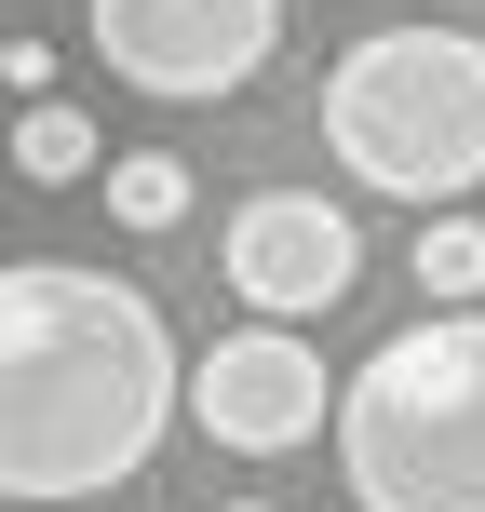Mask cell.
<instances>
[{"mask_svg":"<svg viewBox=\"0 0 485 512\" xmlns=\"http://www.w3.org/2000/svg\"><path fill=\"white\" fill-rule=\"evenodd\" d=\"M189 405V351L149 283H108L81 256L0 270V499H108L149 472Z\"/></svg>","mask_w":485,"mask_h":512,"instance_id":"cell-1","label":"cell"},{"mask_svg":"<svg viewBox=\"0 0 485 512\" xmlns=\"http://www.w3.org/2000/svg\"><path fill=\"white\" fill-rule=\"evenodd\" d=\"M324 162L378 203L459 216L485 189V41L472 27H364L351 54L324 68Z\"/></svg>","mask_w":485,"mask_h":512,"instance_id":"cell-2","label":"cell"},{"mask_svg":"<svg viewBox=\"0 0 485 512\" xmlns=\"http://www.w3.org/2000/svg\"><path fill=\"white\" fill-rule=\"evenodd\" d=\"M337 472L364 512H485V310H418L337 378Z\"/></svg>","mask_w":485,"mask_h":512,"instance_id":"cell-3","label":"cell"},{"mask_svg":"<svg viewBox=\"0 0 485 512\" xmlns=\"http://www.w3.org/2000/svg\"><path fill=\"white\" fill-rule=\"evenodd\" d=\"M95 68L162 108H216L283 54V0H81Z\"/></svg>","mask_w":485,"mask_h":512,"instance_id":"cell-4","label":"cell"},{"mask_svg":"<svg viewBox=\"0 0 485 512\" xmlns=\"http://www.w3.org/2000/svg\"><path fill=\"white\" fill-rule=\"evenodd\" d=\"M324 418H337V378H324V351L297 324H243V337H216L189 364V432L230 445V459H297Z\"/></svg>","mask_w":485,"mask_h":512,"instance_id":"cell-5","label":"cell"},{"mask_svg":"<svg viewBox=\"0 0 485 512\" xmlns=\"http://www.w3.org/2000/svg\"><path fill=\"white\" fill-rule=\"evenodd\" d=\"M216 270H230V297L256 324H324V310L364 283V230L324 203V189H256L230 216V243H216Z\"/></svg>","mask_w":485,"mask_h":512,"instance_id":"cell-6","label":"cell"},{"mask_svg":"<svg viewBox=\"0 0 485 512\" xmlns=\"http://www.w3.org/2000/svg\"><path fill=\"white\" fill-rule=\"evenodd\" d=\"M108 216H122V230H189V162L176 149H122V162H108Z\"/></svg>","mask_w":485,"mask_h":512,"instance_id":"cell-7","label":"cell"},{"mask_svg":"<svg viewBox=\"0 0 485 512\" xmlns=\"http://www.w3.org/2000/svg\"><path fill=\"white\" fill-rule=\"evenodd\" d=\"M14 176H27V189H81V176H95V122L41 95V108L14 122Z\"/></svg>","mask_w":485,"mask_h":512,"instance_id":"cell-8","label":"cell"},{"mask_svg":"<svg viewBox=\"0 0 485 512\" xmlns=\"http://www.w3.org/2000/svg\"><path fill=\"white\" fill-rule=\"evenodd\" d=\"M418 283H432L445 310L485 297V230H472V216H432V230H418Z\"/></svg>","mask_w":485,"mask_h":512,"instance_id":"cell-9","label":"cell"},{"mask_svg":"<svg viewBox=\"0 0 485 512\" xmlns=\"http://www.w3.org/2000/svg\"><path fill=\"white\" fill-rule=\"evenodd\" d=\"M216 512H270V499H216Z\"/></svg>","mask_w":485,"mask_h":512,"instance_id":"cell-10","label":"cell"}]
</instances>
